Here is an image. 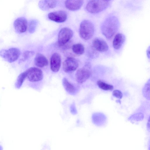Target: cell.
I'll use <instances>...</instances> for the list:
<instances>
[{
  "instance_id": "19",
  "label": "cell",
  "mask_w": 150,
  "mask_h": 150,
  "mask_svg": "<svg viewBox=\"0 0 150 150\" xmlns=\"http://www.w3.org/2000/svg\"><path fill=\"white\" fill-rule=\"evenodd\" d=\"M72 49L75 54L79 55L83 54L85 51L84 46L81 43H78L73 45L72 47Z\"/></svg>"
},
{
  "instance_id": "3",
  "label": "cell",
  "mask_w": 150,
  "mask_h": 150,
  "mask_svg": "<svg viewBox=\"0 0 150 150\" xmlns=\"http://www.w3.org/2000/svg\"><path fill=\"white\" fill-rule=\"evenodd\" d=\"M110 2L108 0H91L87 4L86 9L91 13H97L106 9L109 6Z\"/></svg>"
},
{
  "instance_id": "18",
  "label": "cell",
  "mask_w": 150,
  "mask_h": 150,
  "mask_svg": "<svg viewBox=\"0 0 150 150\" xmlns=\"http://www.w3.org/2000/svg\"><path fill=\"white\" fill-rule=\"evenodd\" d=\"M62 81L63 86L67 92L71 94H73L75 92V87L67 79L65 78H64Z\"/></svg>"
},
{
  "instance_id": "14",
  "label": "cell",
  "mask_w": 150,
  "mask_h": 150,
  "mask_svg": "<svg viewBox=\"0 0 150 150\" xmlns=\"http://www.w3.org/2000/svg\"><path fill=\"white\" fill-rule=\"evenodd\" d=\"M125 40V35L122 33H118L115 36L112 42L113 48L116 50L120 48Z\"/></svg>"
},
{
  "instance_id": "24",
  "label": "cell",
  "mask_w": 150,
  "mask_h": 150,
  "mask_svg": "<svg viewBox=\"0 0 150 150\" xmlns=\"http://www.w3.org/2000/svg\"><path fill=\"white\" fill-rule=\"evenodd\" d=\"M143 116L141 114H137L131 117L129 120L131 121H139L142 120Z\"/></svg>"
},
{
  "instance_id": "22",
  "label": "cell",
  "mask_w": 150,
  "mask_h": 150,
  "mask_svg": "<svg viewBox=\"0 0 150 150\" xmlns=\"http://www.w3.org/2000/svg\"><path fill=\"white\" fill-rule=\"evenodd\" d=\"M26 77V75L25 71L22 73L18 76L16 83V86L17 88H19L21 86Z\"/></svg>"
},
{
  "instance_id": "11",
  "label": "cell",
  "mask_w": 150,
  "mask_h": 150,
  "mask_svg": "<svg viewBox=\"0 0 150 150\" xmlns=\"http://www.w3.org/2000/svg\"><path fill=\"white\" fill-rule=\"evenodd\" d=\"M61 64V59L60 55L54 53L52 55L50 60V65L51 70L54 72L59 71Z\"/></svg>"
},
{
  "instance_id": "25",
  "label": "cell",
  "mask_w": 150,
  "mask_h": 150,
  "mask_svg": "<svg viewBox=\"0 0 150 150\" xmlns=\"http://www.w3.org/2000/svg\"><path fill=\"white\" fill-rule=\"evenodd\" d=\"M35 54L34 52L33 51H25L23 54V56L24 60L32 57Z\"/></svg>"
},
{
  "instance_id": "23",
  "label": "cell",
  "mask_w": 150,
  "mask_h": 150,
  "mask_svg": "<svg viewBox=\"0 0 150 150\" xmlns=\"http://www.w3.org/2000/svg\"><path fill=\"white\" fill-rule=\"evenodd\" d=\"M37 24V22L35 20H32L28 24V31L30 33H33L35 30Z\"/></svg>"
},
{
  "instance_id": "26",
  "label": "cell",
  "mask_w": 150,
  "mask_h": 150,
  "mask_svg": "<svg viewBox=\"0 0 150 150\" xmlns=\"http://www.w3.org/2000/svg\"><path fill=\"white\" fill-rule=\"evenodd\" d=\"M112 95L114 96L119 99H121L123 96L121 92L118 90H114L112 92Z\"/></svg>"
},
{
  "instance_id": "20",
  "label": "cell",
  "mask_w": 150,
  "mask_h": 150,
  "mask_svg": "<svg viewBox=\"0 0 150 150\" xmlns=\"http://www.w3.org/2000/svg\"><path fill=\"white\" fill-rule=\"evenodd\" d=\"M97 84L100 88L104 90H111L113 89L112 85L108 84L101 80L98 81Z\"/></svg>"
},
{
  "instance_id": "7",
  "label": "cell",
  "mask_w": 150,
  "mask_h": 150,
  "mask_svg": "<svg viewBox=\"0 0 150 150\" xmlns=\"http://www.w3.org/2000/svg\"><path fill=\"white\" fill-rule=\"evenodd\" d=\"M91 71L88 67H85L78 69L76 74V80L78 83H82L90 76Z\"/></svg>"
},
{
  "instance_id": "6",
  "label": "cell",
  "mask_w": 150,
  "mask_h": 150,
  "mask_svg": "<svg viewBox=\"0 0 150 150\" xmlns=\"http://www.w3.org/2000/svg\"><path fill=\"white\" fill-rule=\"evenodd\" d=\"M27 77L31 82H37L41 80L43 78V74L40 69L35 67H31L25 71Z\"/></svg>"
},
{
  "instance_id": "27",
  "label": "cell",
  "mask_w": 150,
  "mask_h": 150,
  "mask_svg": "<svg viewBox=\"0 0 150 150\" xmlns=\"http://www.w3.org/2000/svg\"><path fill=\"white\" fill-rule=\"evenodd\" d=\"M146 129H147V131L149 132H150V120L149 118V119L148 120L147 124H146Z\"/></svg>"
},
{
  "instance_id": "16",
  "label": "cell",
  "mask_w": 150,
  "mask_h": 150,
  "mask_svg": "<svg viewBox=\"0 0 150 150\" xmlns=\"http://www.w3.org/2000/svg\"><path fill=\"white\" fill-rule=\"evenodd\" d=\"M35 65L39 67H43L47 65L48 61L46 57L42 54H37L34 59Z\"/></svg>"
},
{
  "instance_id": "8",
  "label": "cell",
  "mask_w": 150,
  "mask_h": 150,
  "mask_svg": "<svg viewBox=\"0 0 150 150\" xmlns=\"http://www.w3.org/2000/svg\"><path fill=\"white\" fill-rule=\"evenodd\" d=\"M79 63L77 60L73 57H68L63 62V69L66 72L75 71L78 68Z\"/></svg>"
},
{
  "instance_id": "12",
  "label": "cell",
  "mask_w": 150,
  "mask_h": 150,
  "mask_svg": "<svg viewBox=\"0 0 150 150\" xmlns=\"http://www.w3.org/2000/svg\"><path fill=\"white\" fill-rule=\"evenodd\" d=\"M92 44L94 49L98 51L105 52L108 50L109 47L107 43L101 38H95L93 40Z\"/></svg>"
},
{
  "instance_id": "5",
  "label": "cell",
  "mask_w": 150,
  "mask_h": 150,
  "mask_svg": "<svg viewBox=\"0 0 150 150\" xmlns=\"http://www.w3.org/2000/svg\"><path fill=\"white\" fill-rule=\"evenodd\" d=\"M73 33L72 31L68 28H64L59 31L58 37V43L59 46L64 45L72 38Z\"/></svg>"
},
{
  "instance_id": "28",
  "label": "cell",
  "mask_w": 150,
  "mask_h": 150,
  "mask_svg": "<svg viewBox=\"0 0 150 150\" xmlns=\"http://www.w3.org/2000/svg\"><path fill=\"white\" fill-rule=\"evenodd\" d=\"M3 148L2 145L0 144V150H3Z\"/></svg>"
},
{
  "instance_id": "1",
  "label": "cell",
  "mask_w": 150,
  "mask_h": 150,
  "mask_svg": "<svg viewBox=\"0 0 150 150\" xmlns=\"http://www.w3.org/2000/svg\"><path fill=\"white\" fill-rule=\"evenodd\" d=\"M120 22L117 18L110 16L103 21L100 26L102 33L108 39L111 38L119 29Z\"/></svg>"
},
{
  "instance_id": "10",
  "label": "cell",
  "mask_w": 150,
  "mask_h": 150,
  "mask_svg": "<svg viewBox=\"0 0 150 150\" xmlns=\"http://www.w3.org/2000/svg\"><path fill=\"white\" fill-rule=\"evenodd\" d=\"M13 25L17 33H23L26 31L27 28V21L24 17H19L14 21Z\"/></svg>"
},
{
  "instance_id": "4",
  "label": "cell",
  "mask_w": 150,
  "mask_h": 150,
  "mask_svg": "<svg viewBox=\"0 0 150 150\" xmlns=\"http://www.w3.org/2000/svg\"><path fill=\"white\" fill-rule=\"evenodd\" d=\"M20 54V50L15 47L11 48L7 50L2 49L0 51V56L10 63L17 60Z\"/></svg>"
},
{
  "instance_id": "17",
  "label": "cell",
  "mask_w": 150,
  "mask_h": 150,
  "mask_svg": "<svg viewBox=\"0 0 150 150\" xmlns=\"http://www.w3.org/2000/svg\"><path fill=\"white\" fill-rule=\"evenodd\" d=\"M93 123L99 127L104 126L106 124V119L105 117L102 115H94L92 118Z\"/></svg>"
},
{
  "instance_id": "2",
  "label": "cell",
  "mask_w": 150,
  "mask_h": 150,
  "mask_svg": "<svg viewBox=\"0 0 150 150\" xmlns=\"http://www.w3.org/2000/svg\"><path fill=\"white\" fill-rule=\"evenodd\" d=\"M95 31L93 24L90 21L84 20L80 25L79 34L80 37L83 39L88 40L93 36Z\"/></svg>"
},
{
  "instance_id": "13",
  "label": "cell",
  "mask_w": 150,
  "mask_h": 150,
  "mask_svg": "<svg viewBox=\"0 0 150 150\" xmlns=\"http://www.w3.org/2000/svg\"><path fill=\"white\" fill-rule=\"evenodd\" d=\"M66 8L69 10L75 11L79 10L83 3V0H66L65 2Z\"/></svg>"
},
{
  "instance_id": "15",
  "label": "cell",
  "mask_w": 150,
  "mask_h": 150,
  "mask_svg": "<svg viewBox=\"0 0 150 150\" xmlns=\"http://www.w3.org/2000/svg\"><path fill=\"white\" fill-rule=\"evenodd\" d=\"M56 0H41L38 3V6L43 11H47L55 8L57 4Z\"/></svg>"
},
{
  "instance_id": "21",
  "label": "cell",
  "mask_w": 150,
  "mask_h": 150,
  "mask_svg": "<svg viewBox=\"0 0 150 150\" xmlns=\"http://www.w3.org/2000/svg\"><path fill=\"white\" fill-rule=\"evenodd\" d=\"M143 94L147 99H150V80L149 79L146 83L143 89Z\"/></svg>"
},
{
  "instance_id": "9",
  "label": "cell",
  "mask_w": 150,
  "mask_h": 150,
  "mask_svg": "<svg viewBox=\"0 0 150 150\" xmlns=\"http://www.w3.org/2000/svg\"><path fill=\"white\" fill-rule=\"evenodd\" d=\"M48 18L50 20L57 23H62L65 21L67 18L66 12L60 10L52 12L48 15Z\"/></svg>"
}]
</instances>
